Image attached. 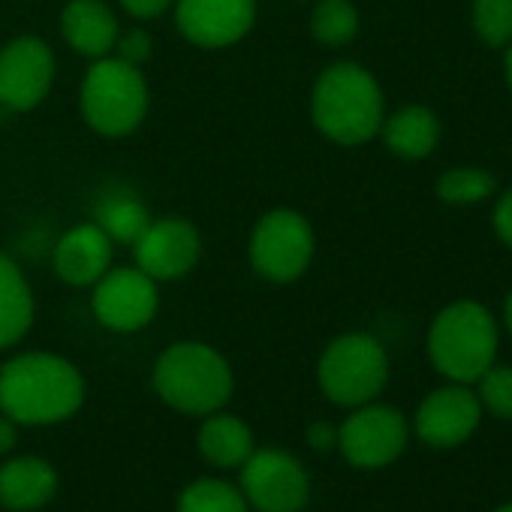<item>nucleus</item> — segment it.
Segmentation results:
<instances>
[{
	"label": "nucleus",
	"mask_w": 512,
	"mask_h": 512,
	"mask_svg": "<svg viewBox=\"0 0 512 512\" xmlns=\"http://www.w3.org/2000/svg\"><path fill=\"white\" fill-rule=\"evenodd\" d=\"M85 383L76 365L52 353H28L0 368V407L22 425H52L82 407Z\"/></svg>",
	"instance_id": "nucleus-1"
},
{
	"label": "nucleus",
	"mask_w": 512,
	"mask_h": 512,
	"mask_svg": "<svg viewBox=\"0 0 512 512\" xmlns=\"http://www.w3.org/2000/svg\"><path fill=\"white\" fill-rule=\"evenodd\" d=\"M314 124L341 145H362L383 127V91L359 64H332L314 85Z\"/></svg>",
	"instance_id": "nucleus-2"
},
{
	"label": "nucleus",
	"mask_w": 512,
	"mask_h": 512,
	"mask_svg": "<svg viewBox=\"0 0 512 512\" xmlns=\"http://www.w3.org/2000/svg\"><path fill=\"white\" fill-rule=\"evenodd\" d=\"M497 323L479 302H455L443 308L428 332L431 365L449 383L473 386L497 359Z\"/></svg>",
	"instance_id": "nucleus-3"
},
{
	"label": "nucleus",
	"mask_w": 512,
	"mask_h": 512,
	"mask_svg": "<svg viewBox=\"0 0 512 512\" xmlns=\"http://www.w3.org/2000/svg\"><path fill=\"white\" fill-rule=\"evenodd\" d=\"M154 386L169 407L193 416H208L229 401L232 371L217 350L184 341L169 347L157 359Z\"/></svg>",
	"instance_id": "nucleus-4"
},
{
	"label": "nucleus",
	"mask_w": 512,
	"mask_h": 512,
	"mask_svg": "<svg viewBox=\"0 0 512 512\" xmlns=\"http://www.w3.org/2000/svg\"><path fill=\"white\" fill-rule=\"evenodd\" d=\"M85 121L103 136L136 130L148 112V88L139 67L121 58H100L82 85Z\"/></svg>",
	"instance_id": "nucleus-5"
},
{
	"label": "nucleus",
	"mask_w": 512,
	"mask_h": 512,
	"mask_svg": "<svg viewBox=\"0 0 512 512\" xmlns=\"http://www.w3.org/2000/svg\"><path fill=\"white\" fill-rule=\"evenodd\" d=\"M317 374L329 401L341 407H362L383 392L389 380V359L377 338L353 332L326 347Z\"/></svg>",
	"instance_id": "nucleus-6"
},
{
	"label": "nucleus",
	"mask_w": 512,
	"mask_h": 512,
	"mask_svg": "<svg viewBox=\"0 0 512 512\" xmlns=\"http://www.w3.org/2000/svg\"><path fill=\"white\" fill-rule=\"evenodd\" d=\"M314 256V232L296 211H272L253 229L250 260L253 269L275 284H290L305 275Z\"/></svg>",
	"instance_id": "nucleus-7"
},
{
	"label": "nucleus",
	"mask_w": 512,
	"mask_h": 512,
	"mask_svg": "<svg viewBox=\"0 0 512 512\" xmlns=\"http://www.w3.org/2000/svg\"><path fill=\"white\" fill-rule=\"evenodd\" d=\"M410 440V422L386 404H362L338 428V446L356 467L377 470L401 458Z\"/></svg>",
	"instance_id": "nucleus-8"
},
{
	"label": "nucleus",
	"mask_w": 512,
	"mask_h": 512,
	"mask_svg": "<svg viewBox=\"0 0 512 512\" xmlns=\"http://www.w3.org/2000/svg\"><path fill=\"white\" fill-rule=\"evenodd\" d=\"M241 467L244 500L260 512H299L311 497V479L305 467L281 449L250 452Z\"/></svg>",
	"instance_id": "nucleus-9"
},
{
	"label": "nucleus",
	"mask_w": 512,
	"mask_h": 512,
	"mask_svg": "<svg viewBox=\"0 0 512 512\" xmlns=\"http://www.w3.org/2000/svg\"><path fill=\"white\" fill-rule=\"evenodd\" d=\"M482 422V404L467 383H449L422 398L413 431L431 449H455L473 437Z\"/></svg>",
	"instance_id": "nucleus-10"
},
{
	"label": "nucleus",
	"mask_w": 512,
	"mask_h": 512,
	"mask_svg": "<svg viewBox=\"0 0 512 512\" xmlns=\"http://www.w3.org/2000/svg\"><path fill=\"white\" fill-rule=\"evenodd\" d=\"M55 58L37 37H22L0 52V103L16 112L34 109L52 88Z\"/></svg>",
	"instance_id": "nucleus-11"
},
{
	"label": "nucleus",
	"mask_w": 512,
	"mask_h": 512,
	"mask_svg": "<svg viewBox=\"0 0 512 512\" xmlns=\"http://www.w3.org/2000/svg\"><path fill=\"white\" fill-rule=\"evenodd\" d=\"M94 314L115 332H136L157 314V287L142 269H115L97 281Z\"/></svg>",
	"instance_id": "nucleus-12"
},
{
	"label": "nucleus",
	"mask_w": 512,
	"mask_h": 512,
	"mask_svg": "<svg viewBox=\"0 0 512 512\" xmlns=\"http://www.w3.org/2000/svg\"><path fill=\"white\" fill-rule=\"evenodd\" d=\"M136 263L154 281H172L187 275L199 260V232L178 217L151 220L136 238Z\"/></svg>",
	"instance_id": "nucleus-13"
},
{
	"label": "nucleus",
	"mask_w": 512,
	"mask_h": 512,
	"mask_svg": "<svg viewBox=\"0 0 512 512\" xmlns=\"http://www.w3.org/2000/svg\"><path fill=\"white\" fill-rule=\"evenodd\" d=\"M256 16V0H178V28L202 49H223L238 43Z\"/></svg>",
	"instance_id": "nucleus-14"
},
{
	"label": "nucleus",
	"mask_w": 512,
	"mask_h": 512,
	"mask_svg": "<svg viewBox=\"0 0 512 512\" xmlns=\"http://www.w3.org/2000/svg\"><path fill=\"white\" fill-rule=\"evenodd\" d=\"M112 263V238L97 226L85 223L70 229L55 247V269L73 287L97 284Z\"/></svg>",
	"instance_id": "nucleus-15"
},
{
	"label": "nucleus",
	"mask_w": 512,
	"mask_h": 512,
	"mask_svg": "<svg viewBox=\"0 0 512 512\" xmlns=\"http://www.w3.org/2000/svg\"><path fill=\"white\" fill-rule=\"evenodd\" d=\"M58 473L43 458H13L0 467V503L16 512H31L55 497Z\"/></svg>",
	"instance_id": "nucleus-16"
},
{
	"label": "nucleus",
	"mask_w": 512,
	"mask_h": 512,
	"mask_svg": "<svg viewBox=\"0 0 512 512\" xmlns=\"http://www.w3.org/2000/svg\"><path fill=\"white\" fill-rule=\"evenodd\" d=\"M61 28L67 43L88 58H103L118 43V22L103 0H70Z\"/></svg>",
	"instance_id": "nucleus-17"
},
{
	"label": "nucleus",
	"mask_w": 512,
	"mask_h": 512,
	"mask_svg": "<svg viewBox=\"0 0 512 512\" xmlns=\"http://www.w3.org/2000/svg\"><path fill=\"white\" fill-rule=\"evenodd\" d=\"M380 130H383L389 151L404 160H422L440 142V121L425 106H407L395 112L389 121H383Z\"/></svg>",
	"instance_id": "nucleus-18"
},
{
	"label": "nucleus",
	"mask_w": 512,
	"mask_h": 512,
	"mask_svg": "<svg viewBox=\"0 0 512 512\" xmlns=\"http://www.w3.org/2000/svg\"><path fill=\"white\" fill-rule=\"evenodd\" d=\"M34 320V296L13 260L0 253V347L16 344Z\"/></svg>",
	"instance_id": "nucleus-19"
},
{
	"label": "nucleus",
	"mask_w": 512,
	"mask_h": 512,
	"mask_svg": "<svg viewBox=\"0 0 512 512\" xmlns=\"http://www.w3.org/2000/svg\"><path fill=\"white\" fill-rule=\"evenodd\" d=\"M199 449L217 467H241L253 452V434L235 416L208 413L205 425L199 428Z\"/></svg>",
	"instance_id": "nucleus-20"
},
{
	"label": "nucleus",
	"mask_w": 512,
	"mask_h": 512,
	"mask_svg": "<svg viewBox=\"0 0 512 512\" xmlns=\"http://www.w3.org/2000/svg\"><path fill=\"white\" fill-rule=\"evenodd\" d=\"M94 220L112 241L136 244V238L148 229L151 214H148L145 202L136 199L130 190H109L97 199Z\"/></svg>",
	"instance_id": "nucleus-21"
},
{
	"label": "nucleus",
	"mask_w": 512,
	"mask_h": 512,
	"mask_svg": "<svg viewBox=\"0 0 512 512\" xmlns=\"http://www.w3.org/2000/svg\"><path fill=\"white\" fill-rule=\"evenodd\" d=\"M178 512H247V500L223 479H199L181 491Z\"/></svg>",
	"instance_id": "nucleus-22"
},
{
	"label": "nucleus",
	"mask_w": 512,
	"mask_h": 512,
	"mask_svg": "<svg viewBox=\"0 0 512 512\" xmlns=\"http://www.w3.org/2000/svg\"><path fill=\"white\" fill-rule=\"evenodd\" d=\"M311 31L326 46H347L359 31V13L350 0H320L311 16Z\"/></svg>",
	"instance_id": "nucleus-23"
},
{
	"label": "nucleus",
	"mask_w": 512,
	"mask_h": 512,
	"mask_svg": "<svg viewBox=\"0 0 512 512\" xmlns=\"http://www.w3.org/2000/svg\"><path fill=\"white\" fill-rule=\"evenodd\" d=\"M497 181L491 172L476 169V166H458L440 175L437 181V196L449 205H473L482 202L494 193Z\"/></svg>",
	"instance_id": "nucleus-24"
},
{
	"label": "nucleus",
	"mask_w": 512,
	"mask_h": 512,
	"mask_svg": "<svg viewBox=\"0 0 512 512\" xmlns=\"http://www.w3.org/2000/svg\"><path fill=\"white\" fill-rule=\"evenodd\" d=\"M473 31L491 49L512 43V0H473Z\"/></svg>",
	"instance_id": "nucleus-25"
},
{
	"label": "nucleus",
	"mask_w": 512,
	"mask_h": 512,
	"mask_svg": "<svg viewBox=\"0 0 512 512\" xmlns=\"http://www.w3.org/2000/svg\"><path fill=\"white\" fill-rule=\"evenodd\" d=\"M476 398L482 404V413H491L497 419H512V368L491 365L476 380Z\"/></svg>",
	"instance_id": "nucleus-26"
},
{
	"label": "nucleus",
	"mask_w": 512,
	"mask_h": 512,
	"mask_svg": "<svg viewBox=\"0 0 512 512\" xmlns=\"http://www.w3.org/2000/svg\"><path fill=\"white\" fill-rule=\"evenodd\" d=\"M118 58L121 61H127V64H133V67H139L142 61H148V55H151V37L142 31V28H133V31H127L124 37H118Z\"/></svg>",
	"instance_id": "nucleus-27"
},
{
	"label": "nucleus",
	"mask_w": 512,
	"mask_h": 512,
	"mask_svg": "<svg viewBox=\"0 0 512 512\" xmlns=\"http://www.w3.org/2000/svg\"><path fill=\"white\" fill-rule=\"evenodd\" d=\"M494 232L506 247H512V187L494 205Z\"/></svg>",
	"instance_id": "nucleus-28"
},
{
	"label": "nucleus",
	"mask_w": 512,
	"mask_h": 512,
	"mask_svg": "<svg viewBox=\"0 0 512 512\" xmlns=\"http://www.w3.org/2000/svg\"><path fill=\"white\" fill-rule=\"evenodd\" d=\"M308 443H311L314 449H320V452L335 449V446H338V428H335L332 422H314V425L308 428Z\"/></svg>",
	"instance_id": "nucleus-29"
},
{
	"label": "nucleus",
	"mask_w": 512,
	"mask_h": 512,
	"mask_svg": "<svg viewBox=\"0 0 512 512\" xmlns=\"http://www.w3.org/2000/svg\"><path fill=\"white\" fill-rule=\"evenodd\" d=\"M121 4L136 19H154V16H160V13L169 10L172 0H121Z\"/></svg>",
	"instance_id": "nucleus-30"
},
{
	"label": "nucleus",
	"mask_w": 512,
	"mask_h": 512,
	"mask_svg": "<svg viewBox=\"0 0 512 512\" xmlns=\"http://www.w3.org/2000/svg\"><path fill=\"white\" fill-rule=\"evenodd\" d=\"M19 440V431H16V422L10 416L0 419V455H7Z\"/></svg>",
	"instance_id": "nucleus-31"
},
{
	"label": "nucleus",
	"mask_w": 512,
	"mask_h": 512,
	"mask_svg": "<svg viewBox=\"0 0 512 512\" xmlns=\"http://www.w3.org/2000/svg\"><path fill=\"white\" fill-rule=\"evenodd\" d=\"M503 323H506V329H509V335H512V293H509V299H506V305H503Z\"/></svg>",
	"instance_id": "nucleus-32"
},
{
	"label": "nucleus",
	"mask_w": 512,
	"mask_h": 512,
	"mask_svg": "<svg viewBox=\"0 0 512 512\" xmlns=\"http://www.w3.org/2000/svg\"><path fill=\"white\" fill-rule=\"evenodd\" d=\"M506 82H509V91H512V43H509V52H506Z\"/></svg>",
	"instance_id": "nucleus-33"
},
{
	"label": "nucleus",
	"mask_w": 512,
	"mask_h": 512,
	"mask_svg": "<svg viewBox=\"0 0 512 512\" xmlns=\"http://www.w3.org/2000/svg\"><path fill=\"white\" fill-rule=\"evenodd\" d=\"M494 512H512V503H503V506H497Z\"/></svg>",
	"instance_id": "nucleus-34"
}]
</instances>
